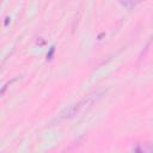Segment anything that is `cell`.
<instances>
[{
	"instance_id": "1",
	"label": "cell",
	"mask_w": 153,
	"mask_h": 153,
	"mask_svg": "<svg viewBox=\"0 0 153 153\" xmlns=\"http://www.w3.org/2000/svg\"><path fill=\"white\" fill-rule=\"evenodd\" d=\"M105 92L104 91H98V92H94V93H91L88 96H86L84 99H81L80 102L66 108L65 110H62L60 114H59V117L57 120H71V118H74L76 117L79 114H81L84 110H87L88 108H91L97 100H99L103 94Z\"/></svg>"
},
{
	"instance_id": "2",
	"label": "cell",
	"mask_w": 153,
	"mask_h": 153,
	"mask_svg": "<svg viewBox=\"0 0 153 153\" xmlns=\"http://www.w3.org/2000/svg\"><path fill=\"white\" fill-rule=\"evenodd\" d=\"M134 152H153V143H145V145H137L131 148Z\"/></svg>"
},
{
	"instance_id": "3",
	"label": "cell",
	"mask_w": 153,
	"mask_h": 153,
	"mask_svg": "<svg viewBox=\"0 0 153 153\" xmlns=\"http://www.w3.org/2000/svg\"><path fill=\"white\" fill-rule=\"evenodd\" d=\"M117 1H118L120 5L123 6L124 8H127V10H131V8H134L141 0H117Z\"/></svg>"
},
{
	"instance_id": "4",
	"label": "cell",
	"mask_w": 153,
	"mask_h": 153,
	"mask_svg": "<svg viewBox=\"0 0 153 153\" xmlns=\"http://www.w3.org/2000/svg\"><path fill=\"white\" fill-rule=\"evenodd\" d=\"M54 51H55V48H54V47H51V48H50V50H49V53L47 54V60H50V59L53 57Z\"/></svg>"
},
{
	"instance_id": "5",
	"label": "cell",
	"mask_w": 153,
	"mask_h": 153,
	"mask_svg": "<svg viewBox=\"0 0 153 153\" xmlns=\"http://www.w3.org/2000/svg\"><path fill=\"white\" fill-rule=\"evenodd\" d=\"M5 19H6V20H5V23H4V26H7V25H8V22H11V18H10V17H6Z\"/></svg>"
}]
</instances>
